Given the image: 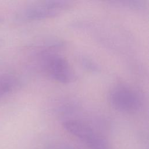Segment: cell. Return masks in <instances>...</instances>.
<instances>
[{
    "mask_svg": "<svg viewBox=\"0 0 149 149\" xmlns=\"http://www.w3.org/2000/svg\"><path fill=\"white\" fill-rule=\"evenodd\" d=\"M41 59L42 68L51 79L62 83H69L73 80V70L63 56L55 52H44Z\"/></svg>",
    "mask_w": 149,
    "mask_h": 149,
    "instance_id": "cell-1",
    "label": "cell"
},
{
    "mask_svg": "<svg viewBox=\"0 0 149 149\" xmlns=\"http://www.w3.org/2000/svg\"><path fill=\"white\" fill-rule=\"evenodd\" d=\"M111 105L117 111L124 112H134L141 107V100L132 88L119 86L113 88L109 95Z\"/></svg>",
    "mask_w": 149,
    "mask_h": 149,
    "instance_id": "cell-2",
    "label": "cell"
},
{
    "mask_svg": "<svg viewBox=\"0 0 149 149\" xmlns=\"http://www.w3.org/2000/svg\"><path fill=\"white\" fill-rule=\"evenodd\" d=\"M69 4L65 1H47L27 6L22 11L20 16L31 20L52 17L68 8Z\"/></svg>",
    "mask_w": 149,
    "mask_h": 149,
    "instance_id": "cell-3",
    "label": "cell"
},
{
    "mask_svg": "<svg viewBox=\"0 0 149 149\" xmlns=\"http://www.w3.org/2000/svg\"><path fill=\"white\" fill-rule=\"evenodd\" d=\"M63 128L89 146L99 136L87 125L76 120H68L63 123Z\"/></svg>",
    "mask_w": 149,
    "mask_h": 149,
    "instance_id": "cell-4",
    "label": "cell"
},
{
    "mask_svg": "<svg viewBox=\"0 0 149 149\" xmlns=\"http://www.w3.org/2000/svg\"><path fill=\"white\" fill-rule=\"evenodd\" d=\"M17 84V80L8 74H0V99L12 92Z\"/></svg>",
    "mask_w": 149,
    "mask_h": 149,
    "instance_id": "cell-5",
    "label": "cell"
},
{
    "mask_svg": "<svg viewBox=\"0 0 149 149\" xmlns=\"http://www.w3.org/2000/svg\"><path fill=\"white\" fill-rule=\"evenodd\" d=\"M2 41L1 40H0V47L1 46V45H2Z\"/></svg>",
    "mask_w": 149,
    "mask_h": 149,
    "instance_id": "cell-6",
    "label": "cell"
}]
</instances>
